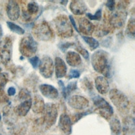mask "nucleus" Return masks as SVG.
Returning <instances> with one entry per match:
<instances>
[{
	"label": "nucleus",
	"instance_id": "1",
	"mask_svg": "<svg viewBox=\"0 0 135 135\" xmlns=\"http://www.w3.org/2000/svg\"><path fill=\"white\" fill-rule=\"evenodd\" d=\"M109 54L107 52L99 50L95 51L91 56V63L94 70L106 77L110 75Z\"/></svg>",
	"mask_w": 135,
	"mask_h": 135
},
{
	"label": "nucleus",
	"instance_id": "2",
	"mask_svg": "<svg viewBox=\"0 0 135 135\" xmlns=\"http://www.w3.org/2000/svg\"><path fill=\"white\" fill-rule=\"evenodd\" d=\"M109 98L113 105L121 113H127L129 111L130 102L127 97L121 91L113 89L110 91Z\"/></svg>",
	"mask_w": 135,
	"mask_h": 135
},
{
	"label": "nucleus",
	"instance_id": "3",
	"mask_svg": "<svg viewBox=\"0 0 135 135\" xmlns=\"http://www.w3.org/2000/svg\"><path fill=\"white\" fill-rule=\"evenodd\" d=\"M54 26L59 36L63 38H69L73 35V29L68 17L64 15L57 16L54 21Z\"/></svg>",
	"mask_w": 135,
	"mask_h": 135
},
{
	"label": "nucleus",
	"instance_id": "4",
	"mask_svg": "<svg viewBox=\"0 0 135 135\" xmlns=\"http://www.w3.org/2000/svg\"><path fill=\"white\" fill-rule=\"evenodd\" d=\"M124 3V1L119 2L117 5V9L114 10L110 15L109 23L114 28H119L125 23L127 13L126 11V4Z\"/></svg>",
	"mask_w": 135,
	"mask_h": 135
},
{
	"label": "nucleus",
	"instance_id": "5",
	"mask_svg": "<svg viewBox=\"0 0 135 135\" xmlns=\"http://www.w3.org/2000/svg\"><path fill=\"white\" fill-rule=\"evenodd\" d=\"M32 32L34 37L40 41H48L53 37L50 25L44 21L36 24L33 27Z\"/></svg>",
	"mask_w": 135,
	"mask_h": 135
},
{
	"label": "nucleus",
	"instance_id": "6",
	"mask_svg": "<svg viewBox=\"0 0 135 135\" xmlns=\"http://www.w3.org/2000/svg\"><path fill=\"white\" fill-rule=\"evenodd\" d=\"M92 100L99 114L106 120L110 119L114 113L112 106L104 98L99 95L94 97Z\"/></svg>",
	"mask_w": 135,
	"mask_h": 135
},
{
	"label": "nucleus",
	"instance_id": "7",
	"mask_svg": "<svg viewBox=\"0 0 135 135\" xmlns=\"http://www.w3.org/2000/svg\"><path fill=\"white\" fill-rule=\"evenodd\" d=\"M22 55L31 57L36 53L37 49V43L31 35L26 36L21 40L19 47Z\"/></svg>",
	"mask_w": 135,
	"mask_h": 135
},
{
	"label": "nucleus",
	"instance_id": "8",
	"mask_svg": "<svg viewBox=\"0 0 135 135\" xmlns=\"http://www.w3.org/2000/svg\"><path fill=\"white\" fill-rule=\"evenodd\" d=\"M43 113H44V115L42 117L45 128L47 130L56 122L58 115L57 109L55 104L47 103L45 105V109Z\"/></svg>",
	"mask_w": 135,
	"mask_h": 135
},
{
	"label": "nucleus",
	"instance_id": "9",
	"mask_svg": "<svg viewBox=\"0 0 135 135\" xmlns=\"http://www.w3.org/2000/svg\"><path fill=\"white\" fill-rule=\"evenodd\" d=\"M12 41L9 37L0 41V60L4 64H7L11 59Z\"/></svg>",
	"mask_w": 135,
	"mask_h": 135
},
{
	"label": "nucleus",
	"instance_id": "10",
	"mask_svg": "<svg viewBox=\"0 0 135 135\" xmlns=\"http://www.w3.org/2000/svg\"><path fill=\"white\" fill-rule=\"evenodd\" d=\"M39 71L42 76L48 79L51 78L54 71V63L52 59L49 56H43L38 66Z\"/></svg>",
	"mask_w": 135,
	"mask_h": 135
},
{
	"label": "nucleus",
	"instance_id": "11",
	"mask_svg": "<svg viewBox=\"0 0 135 135\" xmlns=\"http://www.w3.org/2000/svg\"><path fill=\"white\" fill-rule=\"evenodd\" d=\"M68 103L70 107L76 110H84L89 106L88 100L85 97L79 95H74L69 98Z\"/></svg>",
	"mask_w": 135,
	"mask_h": 135
},
{
	"label": "nucleus",
	"instance_id": "12",
	"mask_svg": "<svg viewBox=\"0 0 135 135\" xmlns=\"http://www.w3.org/2000/svg\"><path fill=\"white\" fill-rule=\"evenodd\" d=\"M72 121L68 115L65 113L61 114L58 126L61 131L65 135H70L72 132Z\"/></svg>",
	"mask_w": 135,
	"mask_h": 135
},
{
	"label": "nucleus",
	"instance_id": "13",
	"mask_svg": "<svg viewBox=\"0 0 135 135\" xmlns=\"http://www.w3.org/2000/svg\"><path fill=\"white\" fill-rule=\"evenodd\" d=\"M6 12L8 17L11 20H17L20 15V8L18 3L15 1H8L6 6Z\"/></svg>",
	"mask_w": 135,
	"mask_h": 135
},
{
	"label": "nucleus",
	"instance_id": "14",
	"mask_svg": "<svg viewBox=\"0 0 135 135\" xmlns=\"http://www.w3.org/2000/svg\"><path fill=\"white\" fill-rule=\"evenodd\" d=\"M79 32L86 35H91L95 30V26L93 23L85 18H81L79 22Z\"/></svg>",
	"mask_w": 135,
	"mask_h": 135
},
{
	"label": "nucleus",
	"instance_id": "15",
	"mask_svg": "<svg viewBox=\"0 0 135 135\" xmlns=\"http://www.w3.org/2000/svg\"><path fill=\"white\" fill-rule=\"evenodd\" d=\"M39 89L42 94L50 99H55L58 97L57 90L53 86L48 84H42L39 86Z\"/></svg>",
	"mask_w": 135,
	"mask_h": 135
},
{
	"label": "nucleus",
	"instance_id": "16",
	"mask_svg": "<svg viewBox=\"0 0 135 135\" xmlns=\"http://www.w3.org/2000/svg\"><path fill=\"white\" fill-rule=\"evenodd\" d=\"M69 7L72 13L76 15H83L87 10V6L82 1H71Z\"/></svg>",
	"mask_w": 135,
	"mask_h": 135
},
{
	"label": "nucleus",
	"instance_id": "17",
	"mask_svg": "<svg viewBox=\"0 0 135 135\" xmlns=\"http://www.w3.org/2000/svg\"><path fill=\"white\" fill-rule=\"evenodd\" d=\"M94 83L96 89L100 94H104L109 91V83L105 78L102 76H97L95 79Z\"/></svg>",
	"mask_w": 135,
	"mask_h": 135
},
{
	"label": "nucleus",
	"instance_id": "18",
	"mask_svg": "<svg viewBox=\"0 0 135 135\" xmlns=\"http://www.w3.org/2000/svg\"><path fill=\"white\" fill-rule=\"evenodd\" d=\"M54 66L55 75L57 78H62L65 76L67 72L66 65L61 57H56Z\"/></svg>",
	"mask_w": 135,
	"mask_h": 135
},
{
	"label": "nucleus",
	"instance_id": "19",
	"mask_svg": "<svg viewBox=\"0 0 135 135\" xmlns=\"http://www.w3.org/2000/svg\"><path fill=\"white\" fill-rule=\"evenodd\" d=\"M32 103V99L23 101L20 104L16 107L14 111L16 114L19 116H25L31 108Z\"/></svg>",
	"mask_w": 135,
	"mask_h": 135
},
{
	"label": "nucleus",
	"instance_id": "20",
	"mask_svg": "<svg viewBox=\"0 0 135 135\" xmlns=\"http://www.w3.org/2000/svg\"><path fill=\"white\" fill-rule=\"evenodd\" d=\"M45 105L43 98L41 96L36 95L34 97L32 101L31 108L35 113L41 114L44 110Z\"/></svg>",
	"mask_w": 135,
	"mask_h": 135
},
{
	"label": "nucleus",
	"instance_id": "21",
	"mask_svg": "<svg viewBox=\"0 0 135 135\" xmlns=\"http://www.w3.org/2000/svg\"><path fill=\"white\" fill-rule=\"evenodd\" d=\"M66 61L70 66L75 67L81 63L82 60L79 53L73 51H69L66 55Z\"/></svg>",
	"mask_w": 135,
	"mask_h": 135
},
{
	"label": "nucleus",
	"instance_id": "22",
	"mask_svg": "<svg viewBox=\"0 0 135 135\" xmlns=\"http://www.w3.org/2000/svg\"><path fill=\"white\" fill-rule=\"evenodd\" d=\"M123 132L124 135H134V120L133 118L127 117L123 120Z\"/></svg>",
	"mask_w": 135,
	"mask_h": 135
},
{
	"label": "nucleus",
	"instance_id": "23",
	"mask_svg": "<svg viewBox=\"0 0 135 135\" xmlns=\"http://www.w3.org/2000/svg\"><path fill=\"white\" fill-rule=\"evenodd\" d=\"M58 84L61 88L62 94L65 99H66L72 91L76 90L77 88L76 81L70 82L66 87L64 86L63 82L61 80L58 81Z\"/></svg>",
	"mask_w": 135,
	"mask_h": 135
},
{
	"label": "nucleus",
	"instance_id": "24",
	"mask_svg": "<svg viewBox=\"0 0 135 135\" xmlns=\"http://www.w3.org/2000/svg\"><path fill=\"white\" fill-rule=\"evenodd\" d=\"M110 128L113 135H120L121 131V126L120 120L116 117L111 119L110 122Z\"/></svg>",
	"mask_w": 135,
	"mask_h": 135
},
{
	"label": "nucleus",
	"instance_id": "25",
	"mask_svg": "<svg viewBox=\"0 0 135 135\" xmlns=\"http://www.w3.org/2000/svg\"><path fill=\"white\" fill-rule=\"evenodd\" d=\"M82 37L85 42V43L89 45L90 49L91 50L96 49L99 45V42L94 38L88 36H82Z\"/></svg>",
	"mask_w": 135,
	"mask_h": 135
},
{
	"label": "nucleus",
	"instance_id": "26",
	"mask_svg": "<svg viewBox=\"0 0 135 135\" xmlns=\"http://www.w3.org/2000/svg\"><path fill=\"white\" fill-rule=\"evenodd\" d=\"M7 25L9 30L14 33L19 35H23L25 33L24 30L19 25L12 22H7Z\"/></svg>",
	"mask_w": 135,
	"mask_h": 135
},
{
	"label": "nucleus",
	"instance_id": "27",
	"mask_svg": "<svg viewBox=\"0 0 135 135\" xmlns=\"http://www.w3.org/2000/svg\"><path fill=\"white\" fill-rule=\"evenodd\" d=\"M38 5L35 2L33 1L30 2L27 5V9L26 11L31 16L37 14L38 11Z\"/></svg>",
	"mask_w": 135,
	"mask_h": 135
},
{
	"label": "nucleus",
	"instance_id": "28",
	"mask_svg": "<svg viewBox=\"0 0 135 135\" xmlns=\"http://www.w3.org/2000/svg\"><path fill=\"white\" fill-rule=\"evenodd\" d=\"M8 80V75L6 73H0V91H2Z\"/></svg>",
	"mask_w": 135,
	"mask_h": 135
},
{
	"label": "nucleus",
	"instance_id": "29",
	"mask_svg": "<svg viewBox=\"0 0 135 135\" xmlns=\"http://www.w3.org/2000/svg\"><path fill=\"white\" fill-rule=\"evenodd\" d=\"M86 16L88 17L91 20H98L99 21L101 19L102 17V10L101 9H99L96 11L94 15L91 14V13L86 14Z\"/></svg>",
	"mask_w": 135,
	"mask_h": 135
},
{
	"label": "nucleus",
	"instance_id": "30",
	"mask_svg": "<svg viewBox=\"0 0 135 135\" xmlns=\"http://www.w3.org/2000/svg\"><path fill=\"white\" fill-rule=\"evenodd\" d=\"M18 98L21 100L23 101L31 99L30 93L26 89H23L20 91L18 94Z\"/></svg>",
	"mask_w": 135,
	"mask_h": 135
},
{
	"label": "nucleus",
	"instance_id": "31",
	"mask_svg": "<svg viewBox=\"0 0 135 135\" xmlns=\"http://www.w3.org/2000/svg\"><path fill=\"white\" fill-rule=\"evenodd\" d=\"M110 32L109 28L105 26H101L97 30H96V35L98 36H103L108 34Z\"/></svg>",
	"mask_w": 135,
	"mask_h": 135
},
{
	"label": "nucleus",
	"instance_id": "32",
	"mask_svg": "<svg viewBox=\"0 0 135 135\" xmlns=\"http://www.w3.org/2000/svg\"><path fill=\"white\" fill-rule=\"evenodd\" d=\"M28 61L32 65L33 68L35 69L38 67L39 64L40 63V60L39 59V57L37 56H34L32 57H30L28 59Z\"/></svg>",
	"mask_w": 135,
	"mask_h": 135
},
{
	"label": "nucleus",
	"instance_id": "33",
	"mask_svg": "<svg viewBox=\"0 0 135 135\" xmlns=\"http://www.w3.org/2000/svg\"><path fill=\"white\" fill-rule=\"evenodd\" d=\"M76 50L86 60H89V53L86 50L83 48L81 46H78L76 47Z\"/></svg>",
	"mask_w": 135,
	"mask_h": 135
},
{
	"label": "nucleus",
	"instance_id": "34",
	"mask_svg": "<svg viewBox=\"0 0 135 135\" xmlns=\"http://www.w3.org/2000/svg\"><path fill=\"white\" fill-rule=\"evenodd\" d=\"M134 20L133 18H131L129 20L127 25V28L130 33L134 35Z\"/></svg>",
	"mask_w": 135,
	"mask_h": 135
},
{
	"label": "nucleus",
	"instance_id": "35",
	"mask_svg": "<svg viewBox=\"0 0 135 135\" xmlns=\"http://www.w3.org/2000/svg\"><path fill=\"white\" fill-rule=\"evenodd\" d=\"M80 72L77 70H71L68 75L69 78L70 79H74V78H78L80 76Z\"/></svg>",
	"mask_w": 135,
	"mask_h": 135
},
{
	"label": "nucleus",
	"instance_id": "36",
	"mask_svg": "<svg viewBox=\"0 0 135 135\" xmlns=\"http://www.w3.org/2000/svg\"><path fill=\"white\" fill-rule=\"evenodd\" d=\"M88 113H89V112H88V111H85L84 112H82V113H78V114H76L75 115H74V116H73L72 118V120H71V121H72L73 123H75L76 122H77L80 119H81L82 117H83L85 115L88 114Z\"/></svg>",
	"mask_w": 135,
	"mask_h": 135
},
{
	"label": "nucleus",
	"instance_id": "37",
	"mask_svg": "<svg viewBox=\"0 0 135 135\" xmlns=\"http://www.w3.org/2000/svg\"><path fill=\"white\" fill-rule=\"evenodd\" d=\"M106 6L111 11H113L115 8V1H108L107 2Z\"/></svg>",
	"mask_w": 135,
	"mask_h": 135
},
{
	"label": "nucleus",
	"instance_id": "38",
	"mask_svg": "<svg viewBox=\"0 0 135 135\" xmlns=\"http://www.w3.org/2000/svg\"><path fill=\"white\" fill-rule=\"evenodd\" d=\"M74 45L73 43L66 42L65 43H62L60 45V48L62 51H65L67 49H68L70 46Z\"/></svg>",
	"mask_w": 135,
	"mask_h": 135
},
{
	"label": "nucleus",
	"instance_id": "39",
	"mask_svg": "<svg viewBox=\"0 0 135 135\" xmlns=\"http://www.w3.org/2000/svg\"><path fill=\"white\" fill-rule=\"evenodd\" d=\"M16 93L15 88L14 87H9L7 90V94L9 96L14 95Z\"/></svg>",
	"mask_w": 135,
	"mask_h": 135
},
{
	"label": "nucleus",
	"instance_id": "40",
	"mask_svg": "<svg viewBox=\"0 0 135 135\" xmlns=\"http://www.w3.org/2000/svg\"><path fill=\"white\" fill-rule=\"evenodd\" d=\"M69 18H70V23H71V25H72V26L74 27V28H75V30L77 32H79L77 26H76V24H75V22L74 19L73 18V16H71V15H70V16H69Z\"/></svg>",
	"mask_w": 135,
	"mask_h": 135
},
{
	"label": "nucleus",
	"instance_id": "41",
	"mask_svg": "<svg viewBox=\"0 0 135 135\" xmlns=\"http://www.w3.org/2000/svg\"><path fill=\"white\" fill-rule=\"evenodd\" d=\"M2 35H3V29L1 25H0V38L2 36Z\"/></svg>",
	"mask_w": 135,
	"mask_h": 135
},
{
	"label": "nucleus",
	"instance_id": "42",
	"mask_svg": "<svg viewBox=\"0 0 135 135\" xmlns=\"http://www.w3.org/2000/svg\"><path fill=\"white\" fill-rule=\"evenodd\" d=\"M2 119V116H1V113H0V121Z\"/></svg>",
	"mask_w": 135,
	"mask_h": 135
},
{
	"label": "nucleus",
	"instance_id": "43",
	"mask_svg": "<svg viewBox=\"0 0 135 135\" xmlns=\"http://www.w3.org/2000/svg\"><path fill=\"white\" fill-rule=\"evenodd\" d=\"M1 70H2V69H1V66H0V73H1Z\"/></svg>",
	"mask_w": 135,
	"mask_h": 135
}]
</instances>
